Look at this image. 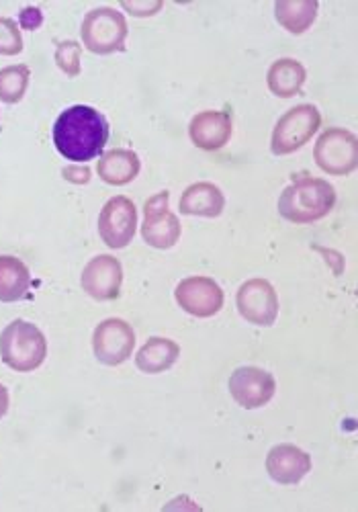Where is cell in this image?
Wrapping results in <instances>:
<instances>
[{"label":"cell","mask_w":358,"mask_h":512,"mask_svg":"<svg viewBox=\"0 0 358 512\" xmlns=\"http://www.w3.org/2000/svg\"><path fill=\"white\" fill-rule=\"evenodd\" d=\"M109 140V123L103 113L88 105H74L60 113L54 125V144L72 162H88L103 154Z\"/></svg>","instance_id":"1"},{"label":"cell","mask_w":358,"mask_h":512,"mask_svg":"<svg viewBox=\"0 0 358 512\" xmlns=\"http://www.w3.org/2000/svg\"><path fill=\"white\" fill-rule=\"evenodd\" d=\"M336 205V191L324 179H299L279 197L281 218L293 224L324 220Z\"/></svg>","instance_id":"2"},{"label":"cell","mask_w":358,"mask_h":512,"mask_svg":"<svg viewBox=\"0 0 358 512\" xmlns=\"http://www.w3.org/2000/svg\"><path fill=\"white\" fill-rule=\"evenodd\" d=\"M48 357V340L43 332L25 320L11 322L0 334V359L19 373L35 371Z\"/></svg>","instance_id":"3"},{"label":"cell","mask_w":358,"mask_h":512,"mask_svg":"<svg viewBox=\"0 0 358 512\" xmlns=\"http://www.w3.org/2000/svg\"><path fill=\"white\" fill-rule=\"evenodd\" d=\"M82 44L97 56H109L125 50L127 21L113 7H99L88 13L80 27Z\"/></svg>","instance_id":"4"},{"label":"cell","mask_w":358,"mask_h":512,"mask_svg":"<svg viewBox=\"0 0 358 512\" xmlns=\"http://www.w3.org/2000/svg\"><path fill=\"white\" fill-rule=\"evenodd\" d=\"M322 125V115L313 105H297L289 109L275 125L271 148L275 156H289L303 148Z\"/></svg>","instance_id":"5"},{"label":"cell","mask_w":358,"mask_h":512,"mask_svg":"<svg viewBox=\"0 0 358 512\" xmlns=\"http://www.w3.org/2000/svg\"><path fill=\"white\" fill-rule=\"evenodd\" d=\"M313 158H316V164L328 175H350L358 166V140L352 132L332 127V130H326L318 138Z\"/></svg>","instance_id":"6"},{"label":"cell","mask_w":358,"mask_h":512,"mask_svg":"<svg viewBox=\"0 0 358 512\" xmlns=\"http://www.w3.org/2000/svg\"><path fill=\"white\" fill-rule=\"evenodd\" d=\"M168 191H160L152 195L144 205V224L142 238L148 246L156 250L172 248L181 238V222L170 211Z\"/></svg>","instance_id":"7"},{"label":"cell","mask_w":358,"mask_h":512,"mask_svg":"<svg viewBox=\"0 0 358 512\" xmlns=\"http://www.w3.org/2000/svg\"><path fill=\"white\" fill-rule=\"evenodd\" d=\"M138 230V209L133 201L125 195L113 197L105 203L99 216V236L101 240L113 248L121 250L131 244Z\"/></svg>","instance_id":"8"},{"label":"cell","mask_w":358,"mask_h":512,"mask_svg":"<svg viewBox=\"0 0 358 512\" xmlns=\"http://www.w3.org/2000/svg\"><path fill=\"white\" fill-rule=\"evenodd\" d=\"M136 347V332L119 318H109L101 322L93 334V351L99 363L107 367H117L131 357Z\"/></svg>","instance_id":"9"},{"label":"cell","mask_w":358,"mask_h":512,"mask_svg":"<svg viewBox=\"0 0 358 512\" xmlns=\"http://www.w3.org/2000/svg\"><path fill=\"white\" fill-rule=\"evenodd\" d=\"M238 310L254 326H273L279 316V297L266 279H250L238 289Z\"/></svg>","instance_id":"10"},{"label":"cell","mask_w":358,"mask_h":512,"mask_svg":"<svg viewBox=\"0 0 358 512\" xmlns=\"http://www.w3.org/2000/svg\"><path fill=\"white\" fill-rule=\"evenodd\" d=\"M174 300L189 316L211 318L223 308V291L209 277H187L176 285Z\"/></svg>","instance_id":"11"},{"label":"cell","mask_w":358,"mask_h":512,"mask_svg":"<svg viewBox=\"0 0 358 512\" xmlns=\"http://www.w3.org/2000/svg\"><path fill=\"white\" fill-rule=\"evenodd\" d=\"M277 381L260 367H238L230 377V394L246 410L266 406L275 398Z\"/></svg>","instance_id":"12"},{"label":"cell","mask_w":358,"mask_h":512,"mask_svg":"<svg viewBox=\"0 0 358 512\" xmlns=\"http://www.w3.org/2000/svg\"><path fill=\"white\" fill-rule=\"evenodd\" d=\"M123 283L121 263L111 254H99L82 271L80 285L97 302L117 300Z\"/></svg>","instance_id":"13"},{"label":"cell","mask_w":358,"mask_h":512,"mask_svg":"<svg viewBox=\"0 0 358 512\" xmlns=\"http://www.w3.org/2000/svg\"><path fill=\"white\" fill-rule=\"evenodd\" d=\"M266 472L277 484L295 486L311 472V457L295 445H277L266 455Z\"/></svg>","instance_id":"14"},{"label":"cell","mask_w":358,"mask_h":512,"mask_svg":"<svg viewBox=\"0 0 358 512\" xmlns=\"http://www.w3.org/2000/svg\"><path fill=\"white\" fill-rule=\"evenodd\" d=\"M191 142L205 152H217L232 138V117L223 111H203L189 125Z\"/></svg>","instance_id":"15"},{"label":"cell","mask_w":358,"mask_h":512,"mask_svg":"<svg viewBox=\"0 0 358 512\" xmlns=\"http://www.w3.org/2000/svg\"><path fill=\"white\" fill-rule=\"evenodd\" d=\"M223 207H226V197L213 183H195L187 187L178 201L183 216L197 218H219Z\"/></svg>","instance_id":"16"},{"label":"cell","mask_w":358,"mask_h":512,"mask_svg":"<svg viewBox=\"0 0 358 512\" xmlns=\"http://www.w3.org/2000/svg\"><path fill=\"white\" fill-rule=\"evenodd\" d=\"M140 168H142V162H140L138 154L131 150H125V148L105 152L97 166L101 181H105L107 185H113V187L131 183L140 175Z\"/></svg>","instance_id":"17"},{"label":"cell","mask_w":358,"mask_h":512,"mask_svg":"<svg viewBox=\"0 0 358 512\" xmlns=\"http://www.w3.org/2000/svg\"><path fill=\"white\" fill-rule=\"evenodd\" d=\"M307 78V72L301 62L293 58H281L271 68H268L266 82L271 93L279 99H291L299 95Z\"/></svg>","instance_id":"18"},{"label":"cell","mask_w":358,"mask_h":512,"mask_svg":"<svg viewBox=\"0 0 358 512\" xmlns=\"http://www.w3.org/2000/svg\"><path fill=\"white\" fill-rule=\"evenodd\" d=\"M178 357H181V347L174 340L154 336L138 351L136 365L148 375H158L168 371L178 361Z\"/></svg>","instance_id":"19"},{"label":"cell","mask_w":358,"mask_h":512,"mask_svg":"<svg viewBox=\"0 0 358 512\" xmlns=\"http://www.w3.org/2000/svg\"><path fill=\"white\" fill-rule=\"evenodd\" d=\"M31 287V273L17 256H0V302L13 304L23 300Z\"/></svg>","instance_id":"20"},{"label":"cell","mask_w":358,"mask_h":512,"mask_svg":"<svg viewBox=\"0 0 358 512\" xmlns=\"http://www.w3.org/2000/svg\"><path fill=\"white\" fill-rule=\"evenodd\" d=\"M318 9L316 0H279L275 3V17L289 33L301 35L316 21Z\"/></svg>","instance_id":"21"},{"label":"cell","mask_w":358,"mask_h":512,"mask_svg":"<svg viewBox=\"0 0 358 512\" xmlns=\"http://www.w3.org/2000/svg\"><path fill=\"white\" fill-rule=\"evenodd\" d=\"M29 78H31V70L27 64L7 66L0 70V101L7 105L19 103L27 93Z\"/></svg>","instance_id":"22"},{"label":"cell","mask_w":358,"mask_h":512,"mask_svg":"<svg viewBox=\"0 0 358 512\" xmlns=\"http://www.w3.org/2000/svg\"><path fill=\"white\" fill-rule=\"evenodd\" d=\"M80 54L82 48L78 41H60L58 50H56V64L66 76H78L80 74Z\"/></svg>","instance_id":"23"},{"label":"cell","mask_w":358,"mask_h":512,"mask_svg":"<svg viewBox=\"0 0 358 512\" xmlns=\"http://www.w3.org/2000/svg\"><path fill=\"white\" fill-rule=\"evenodd\" d=\"M23 52V37L13 19L0 17V56H17Z\"/></svg>","instance_id":"24"},{"label":"cell","mask_w":358,"mask_h":512,"mask_svg":"<svg viewBox=\"0 0 358 512\" xmlns=\"http://www.w3.org/2000/svg\"><path fill=\"white\" fill-rule=\"evenodd\" d=\"M121 7L131 13L133 17H152L156 15L160 9H162V3L160 0H131V3H127V0H123Z\"/></svg>","instance_id":"25"},{"label":"cell","mask_w":358,"mask_h":512,"mask_svg":"<svg viewBox=\"0 0 358 512\" xmlns=\"http://www.w3.org/2000/svg\"><path fill=\"white\" fill-rule=\"evenodd\" d=\"M19 23L23 29L27 31H35L41 27L43 23V13L37 9V7H25L21 13H19Z\"/></svg>","instance_id":"26"},{"label":"cell","mask_w":358,"mask_h":512,"mask_svg":"<svg viewBox=\"0 0 358 512\" xmlns=\"http://www.w3.org/2000/svg\"><path fill=\"white\" fill-rule=\"evenodd\" d=\"M64 179L74 183V185H86L88 181H91V170H88L86 166H70L64 170Z\"/></svg>","instance_id":"27"},{"label":"cell","mask_w":358,"mask_h":512,"mask_svg":"<svg viewBox=\"0 0 358 512\" xmlns=\"http://www.w3.org/2000/svg\"><path fill=\"white\" fill-rule=\"evenodd\" d=\"M7 410H9V392L3 383H0V418L7 414Z\"/></svg>","instance_id":"28"}]
</instances>
